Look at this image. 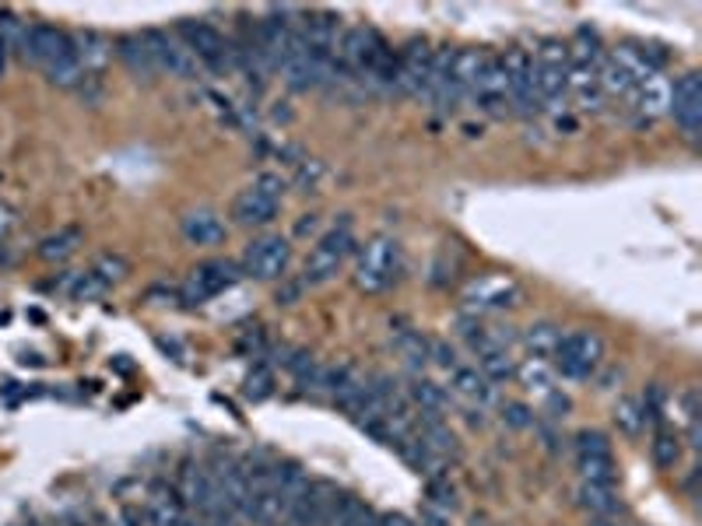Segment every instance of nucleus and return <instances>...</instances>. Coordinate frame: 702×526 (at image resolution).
Returning a JSON list of instances; mask_svg holds the SVG:
<instances>
[{"mask_svg":"<svg viewBox=\"0 0 702 526\" xmlns=\"http://www.w3.org/2000/svg\"><path fill=\"white\" fill-rule=\"evenodd\" d=\"M404 271V260H401V246H397L390 235H376L369 239L366 246L359 249V260H355V288L366 295H383L387 288L397 285Z\"/></svg>","mask_w":702,"mask_h":526,"instance_id":"1","label":"nucleus"},{"mask_svg":"<svg viewBox=\"0 0 702 526\" xmlns=\"http://www.w3.org/2000/svg\"><path fill=\"white\" fill-rule=\"evenodd\" d=\"M176 36L197 57V64L215 67V71H246L243 46H232L222 32L204 18H183L176 25Z\"/></svg>","mask_w":702,"mask_h":526,"instance_id":"2","label":"nucleus"},{"mask_svg":"<svg viewBox=\"0 0 702 526\" xmlns=\"http://www.w3.org/2000/svg\"><path fill=\"white\" fill-rule=\"evenodd\" d=\"M355 253V235H351V221H341V225L327 228L320 239L313 242L309 249L306 263H302V285L306 288H316V285H327V281L337 278L348 256Z\"/></svg>","mask_w":702,"mask_h":526,"instance_id":"3","label":"nucleus"},{"mask_svg":"<svg viewBox=\"0 0 702 526\" xmlns=\"http://www.w3.org/2000/svg\"><path fill=\"white\" fill-rule=\"evenodd\" d=\"M281 197H285V179L278 172H260L246 190L236 193L232 200V218L243 228H264L278 218Z\"/></svg>","mask_w":702,"mask_h":526,"instance_id":"4","label":"nucleus"},{"mask_svg":"<svg viewBox=\"0 0 702 526\" xmlns=\"http://www.w3.org/2000/svg\"><path fill=\"white\" fill-rule=\"evenodd\" d=\"M604 362V337L597 330H573V334H562V344L555 351V365L562 379H590Z\"/></svg>","mask_w":702,"mask_h":526,"instance_id":"5","label":"nucleus"},{"mask_svg":"<svg viewBox=\"0 0 702 526\" xmlns=\"http://www.w3.org/2000/svg\"><path fill=\"white\" fill-rule=\"evenodd\" d=\"M18 53H22V60H29V64L50 71V67L74 60V43L64 29H57V25L36 22V25H25Z\"/></svg>","mask_w":702,"mask_h":526,"instance_id":"6","label":"nucleus"},{"mask_svg":"<svg viewBox=\"0 0 702 526\" xmlns=\"http://www.w3.org/2000/svg\"><path fill=\"white\" fill-rule=\"evenodd\" d=\"M239 278H243L239 263L204 260L187 274V281H183V288H180V299L187 302V306H204V302H211V299H218L222 292H229Z\"/></svg>","mask_w":702,"mask_h":526,"instance_id":"7","label":"nucleus"},{"mask_svg":"<svg viewBox=\"0 0 702 526\" xmlns=\"http://www.w3.org/2000/svg\"><path fill=\"white\" fill-rule=\"evenodd\" d=\"M288 267H292V242L281 235L253 239L243 253V263H239V271L253 281H278L288 274Z\"/></svg>","mask_w":702,"mask_h":526,"instance_id":"8","label":"nucleus"},{"mask_svg":"<svg viewBox=\"0 0 702 526\" xmlns=\"http://www.w3.org/2000/svg\"><path fill=\"white\" fill-rule=\"evenodd\" d=\"M144 46H148L151 60H155L158 74H172V78H183V81H197V57L180 43V36H169L162 29H144L141 32Z\"/></svg>","mask_w":702,"mask_h":526,"instance_id":"9","label":"nucleus"},{"mask_svg":"<svg viewBox=\"0 0 702 526\" xmlns=\"http://www.w3.org/2000/svg\"><path fill=\"white\" fill-rule=\"evenodd\" d=\"M502 60V71H506V81H509V106L513 113L520 116H534L541 109V99L534 92V81H531V53L520 50V46H509L506 53H499Z\"/></svg>","mask_w":702,"mask_h":526,"instance_id":"10","label":"nucleus"},{"mask_svg":"<svg viewBox=\"0 0 702 526\" xmlns=\"http://www.w3.org/2000/svg\"><path fill=\"white\" fill-rule=\"evenodd\" d=\"M467 99L474 102L478 113L492 116V120H506V116H513V106H509V81H506V71H502L499 57H488L485 71L478 74V81H474Z\"/></svg>","mask_w":702,"mask_h":526,"instance_id":"11","label":"nucleus"},{"mask_svg":"<svg viewBox=\"0 0 702 526\" xmlns=\"http://www.w3.org/2000/svg\"><path fill=\"white\" fill-rule=\"evenodd\" d=\"M432 50L429 39H411L401 53H397V81H394V92L397 95H425V85H429V74H432Z\"/></svg>","mask_w":702,"mask_h":526,"instance_id":"12","label":"nucleus"},{"mask_svg":"<svg viewBox=\"0 0 702 526\" xmlns=\"http://www.w3.org/2000/svg\"><path fill=\"white\" fill-rule=\"evenodd\" d=\"M667 113L674 116V123L681 127L685 137H699L702 130V74L688 71L681 74L678 81L671 85V106Z\"/></svg>","mask_w":702,"mask_h":526,"instance_id":"13","label":"nucleus"},{"mask_svg":"<svg viewBox=\"0 0 702 526\" xmlns=\"http://www.w3.org/2000/svg\"><path fill=\"white\" fill-rule=\"evenodd\" d=\"M523 288L516 285L513 278H502V274H492V278H478L467 285L464 292V306L471 313H495V309H513L520 306Z\"/></svg>","mask_w":702,"mask_h":526,"instance_id":"14","label":"nucleus"},{"mask_svg":"<svg viewBox=\"0 0 702 526\" xmlns=\"http://www.w3.org/2000/svg\"><path fill=\"white\" fill-rule=\"evenodd\" d=\"M337 484L330 481H309V488L302 491L292 502V516H288V526H327L330 509L337 502Z\"/></svg>","mask_w":702,"mask_h":526,"instance_id":"15","label":"nucleus"},{"mask_svg":"<svg viewBox=\"0 0 702 526\" xmlns=\"http://www.w3.org/2000/svg\"><path fill=\"white\" fill-rule=\"evenodd\" d=\"M180 232L190 246H222L225 235H229V225L211 207H197V211H187L180 218Z\"/></svg>","mask_w":702,"mask_h":526,"instance_id":"16","label":"nucleus"},{"mask_svg":"<svg viewBox=\"0 0 702 526\" xmlns=\"http://www.w3.org/2000/svg\"><path fill=\"white\" fill-rule=\"evenodd\" d=\"M629 99H632V109L639 113V123H653L667 113V106H671V81H667L664 74H650V78L639 81Z\"/></svg>","mask_w":702,"mask_h":526,"instance_id":"17","label":"nucleus"},{"mask_svg":"<svg viewBox=\"0 0 702 526\" xmlns=\"http://www.w3.org/2000/svg\"><path fill=\"white\" fill-rule=\"evenodd\" d=\"M292 502L281 488L267 484V488H257L250 498V523L257 526H285L288 516H292Z\"/></svg>","mask_w":702,"mask_h":526,"instance_id":"18","label":"nucleus"},{"mask_svg":"<svg viewBox=\"0 0 702 526\" xmlns=\"http://www.w3.org/2000/svg\"><path fill=\"white\" fill-rule=\"evenodd\" d=\"M71 43H74V60H78L81 74H85V78H99V74L106 71V64H109L113 43H109L106 36H99V32H92V29L74 32Z\"/></svg>","mask_w":702,"mask_h":526,"instance_id":"19","label":"nucleus"},{"mask_svg":"<svg viewBox=\"0 0 702 526\" xmlns=\"http://www.w3.org/2000/svg\"><path fill=\"white\" fill-rule=\"evenodd\" d=\"M576 505H580L583 512H590V519H618L625 512L615 484L580 481V488H576Z\"/></svg>","mask_w":702,"mask_h":526,"instance_id":"20","label":"nucleus"},{"mask_svg":"<svg viewBox=\"0 0 702 526\" xmlns=\"http://www.w3.org/2000/svg\"><path fill=\"white\" fill-rule=\"evenodd\" d=\"M488 57H492V53L474 50V46H464V50H453V53H450V78H446V81H450V85H457L464 95H471L474 81H478V74L485 71Z\"/></svg>","mask_w":702,"mask_h":526,"instance_id":"21","label":"nucleus"},{"mask_svg":"<svg viewBox=\"0 0 702 526\" xmlns=\"http://www.w3.org/2000/svg\"><path fill=\"white\" fill-rule=\"evenodd\" d=\"M520 344H523V351H527L531 358H538V362H552L555 351H559V344H562V327L552 320L531 323V327L520 334Z\"/></svg>","mask_w":702,"mask_h":526,"instance_id":"22","label":"nucleus"},{"mask_svg":"<svg viewBox=\"0 0 702 526\" xmlns=\"http://www.w3.org/2000/svg\"><path fill=\"white\" fill-rule=\"evenodd\" d=\"M113 53L123 60V64H127V71H130V74H137V78L151 81V78H155V74H158V67H155V60H151L148 46H144L141 32H137V36H116Z\"/></svg>","mask_w":702,"mask_h":526,"instance_id":"23","label":"nucleus"},{"mask_svg":"<svg viewBox=\"0 0 702 526\" xmlns=\"http://www.w3.org/2000/svg\"><path fill=\"white\" fill-rule=\"evenodd\" d=\"M450 386L457 397L471 400V404H478V407H485L495 400V386L488 383L478 369H471V365H457V369L450 372Z\"/></svg>","mask_w":702,"mask_h":526,"instance_id":"24","label":"nucleus"},{"mask_svg":"<svg viewBox=\"0 0 702 526\" xmlns=\"http://www.w3.org/2000/svg\"><path fill=\"white\" fill-rule=\"evenodd\" d=\"M81 242H85V232H81L78 225H67V228H60V232L46 235V239L39 242L36 253L43 256L46 263H64V260H71V256L78 253Z\"/></svg>","mask_w":702,"mask_h":526,"instance_id":"25","label":"nucleus"},{"mask_svg":"<svg viewBox=\"0 0 702 526\" xmlns=\"http://www.w3.org/2000/svg\"><path fill=\"white\" fill-rule=\"evenodd\" d=\"M520 379V386L527 393H541V397H548V393L555 390V369L552 362H538V358H527L523 365H516V376Z\"/></svg>","mask_w":702,"mask_h":526,"instance_id":"26","label":"nucleus"},{"mask_svg":"<svg viewBox=\"0 0 702 526\" xmlns=\"http://www.w3.org/2000/svg\"><path fill=\"white\" fill-rule=\"evenodd\" d=\"M650 456L660 470H674L681 460V435L667 425L653 428V442H650Z\"/></svg>","mask_w":702,"mask_h":526,"instance_id":"27","label":"nucleus"},{"mask_svg":"<svg viewBox=\"0 0 702 526\" xmlns=\"http://www.w3.org/2000/svg\"><path fill=\"white\" fill-rule=\"evenodd\" d=\"M408 393H411V407H415V411L443 414L446 407H450V393H446L439 383H432V379H415Z\"/></svg>","mask_w":702,"mask_h":526,"instance_id":"28","label":"nucleus"},{"mask_svg":"<svg viewBox=\"0 0 702 526\" xmlns=\"http://www.w3.org/2000/svg\"><path fill=\"white\" fill-rule=\"evenodd\" d=\"M478 372L488 379V383H509V379L516 376V362L509 351L495 348V351H485V355H478Z\"/></svg>","mask_w":702,"mask_h":526,"instance_id":"29","label":"nucleus"},{"mask_svg":"<svg viewBox=\"0 0 702 526\" xmlns=\"http://www.w3.org/2000/svg\"><path fill=\"white\" fill-rule=\"evenodd\" d=\"M611 418H615L618 432L629 435V439H636V435L646 428L643 404H639L636 397H618V400H615V411H611Z\"/></svg>","mask_w":702,"mask_h":526,"instance_id":"30","label":"nucleus"},{"mask_svg":"<svg viewBox=\"0 0 702 526\" xmlns=\"http://www.w3.org/2000/svg\"><path fill=\"white\" fill-rule=\"evenodd\" d=\"M576 470H580V481L594 484H615L618 477L615 456H576Z\"/></svg>","mask_w":702,"mask_h":526,"instance_id":"31","label":"nucleus"},{"mask_svg":"<svg viewBox=\"0 0 702 526\" xmlns=\"http://www.w3.org/2000/svg\"><path fill=\"white\" fill-rule=\"evenodd\" d=\"M88 271L95 274V278H102L109 288L113 285H120V281H127V274H130V260L123 253H102L99 260L88 267Z\"/></svg>","mask_w":702,"mask_h":526,"instance_id":"32","label":"nucleus"},{"mask_svg":"<svg viewBox=\"0 0 702 526\" xmlns=\"http://www.w3.org/2000/svg\"><path fill=\"white\" fill-rule=\"evenodd\" d=\"M394 344L408 355V362H425L429 358V337L422 330H397Z\"/></svg>","mask_w":702,"mask_h":526,"instance_id":"33","label":"nucleus"},{"mask_svg":"<svg viewBox=\"0 0 702 526\" xmlns=\"http://www.w3.org/2000/svg\"><path fill=\"white\" fill-rule=\"evenodd\" d=\"M534 64L541 67H559V71H566L569 67V46L562 43V39H545V43L534 50Z\"/></svg>","mask_w":702,"mask_h":526,"instance_id":"34","label":"nucleus"},{"mask_svg":"<svg viewBox=\"0 0 702 526\" xmlns=\"http://www.w3.org/2000/svg\"><path fill=\"white\" fill-rule=\"evenodd\" d=\"M576 456H611V439L597 428H587L573 439Z\"/></svg>","mask_w":702,"mask_h":526,"instance_id":"35","label":"nucleus"},{"mask_svg":"<svg viewBox=\"0 0 702 526\" xmlns=\"http://www.w3.org/2000/svg\"><path fill=\"white\" fill-rule=\"evenodd\" d=\"M299 169H295V186H299L302 193H316L323 183V176H327V169H323V162H313V158H306V162H295Z\"/></svg>","mask_w":702,"mask_h":526,"instance_id":"36","label":"nucleus"},{"mask_svg":"<svg viewBox=\"0 0 702 526\" xmlns=\"http://www.w3.org/2000/svg\"><path fill=\"white\" fill-rule=\"evenodd\" d=\"M271 390H274V376H271V369H253L250 372V379H246V397L250 400H264V397H271Z\"/></svg>","mask_w":702,"mask_h":526,"instance_id":"37","label":"nucleus"},{"mask_svg":"<svg viewBox=\"0 0 702 526\" xmlns=\"http://www.w3.org/2000/svg\"><path fill=\"white\" fill-rule=\"evenodd\" d=\"M502 421H506L509 428H531L534 411L527 404H502Z\"/></svg>","mask_w":702,"mask_h":526,"instance_id":"38","label":"nucleus"},{"mask_svg":"<svg viewBox=\"0 0 702 526\" xmlns=\"http://www.w3.org/2000/svg\"><path fill=\"white\" fill-rule=\"evenodd\" d=\"M429 358L439 365V369H446V372H453L460 365L457 362V351H453L446 341H429Z\"/></svg>","mask_w":702,"mask_h":526,"instance_id":"39","label":"nucleus"},{"mask_svg":"<svg viewBox=\"0 0 702 526\" xmlns=\"http://www.w3.org/2000/svg\"><path fill=\"white\" fill-rule=\"evenodd\" d=\"M120 523L123 526H148V509H144L141 502H123Z\"/></svg>","mask_w":702,"mask_h":526,"instance_id":"40","label":"nucleus"},{"mask_svg":"<svg viewBox=\"0 0 702 526\" xmlns=\"http://www.w3.org/2000/svg\"><path fill=\"white\" fill-rule=\"evenodd\" d=\"M15 228H18V211L8 200H0V242H8Z\"/></svg>","mask_w":702,"mask_h":526,"instance_id":"41","label":"nucleus"},{"mask_svg":"<svg viewBox=\"0 0 702 526\" xmlns=\"http://www.w3.org/2000/svg\"><path fill=\"white\" fill-rule=\"evenodd\" d=\"M320 228V214H302V221L295 225V239H309Z\"/></svg>","mask_w":702,"mask_h":526,"instance_id":"42","label":"nucleus"},{"mask_svg":"<svg viewBox=\"0 0 702 526\" xmlns=\"http://www.w3.org/2000/svg\"><path fill=\"white\" fill-rule=\"evenodd\" d=\"M548 407H552V418H566V411H569V397H562V393L559 390H552V393H548Z\"/></svg>","mask_w":702,"mask_h":526,"instance_id":"43","label":"nucleus"},{"mask_svg":"<svg viewBox=\"0 0 702 526\" xmlns=\"http://www.w3.org/2000/svg\"><path fill=\"white\" fill-rule=\"evenodd\" d=\"M302 292H306V285H302V281H295V285L281 288V292H278V306H292V302L299 299Z\"/></svg>","mask_w":702,"mask_h":526,"instance_id":"44","label":"nucleus"},{"mask_svg":"<svg viewBox=\"0 0 702 526\" xmlns=\"http://www.w3.org/2000/svg\"><path fill=\"white\" fill-rule=\"evenodd\" d=\"M376 526H418V523L408 516H401V512H383V516L376 519Z\"/></svg>","mask_w":702,"mask_h":526,"instance_id":"45","label":"nucleus"},{"mask_svg":"<svg viewBox=\"0 0 702 526\" xmlns=\"http://www.w3.org/2000/svg\"><path fill=\"white\" fill-rule=\"evenodd\" d=\"M376 519H380V516H376L373 509H366V516H362V519H359V523H355V526H376Z\"/></svg>","mask_w":702,"mask_h":526,"instance_id":"46","label":"nucleus"},{"mask_svg":"<svg viewBox=\"0 0 702 526\" xmlns=\"http://www.w3.org/2000/svg\"><path fill=\"white\" fill-rule=\"evenodd\" d=\"M4 64H8V46H4V39H0V74H4Z\"/></svg>","mask_w":702,"mask_h":526,"instance_id":"47","label":"nucleus"}]
</instances>
